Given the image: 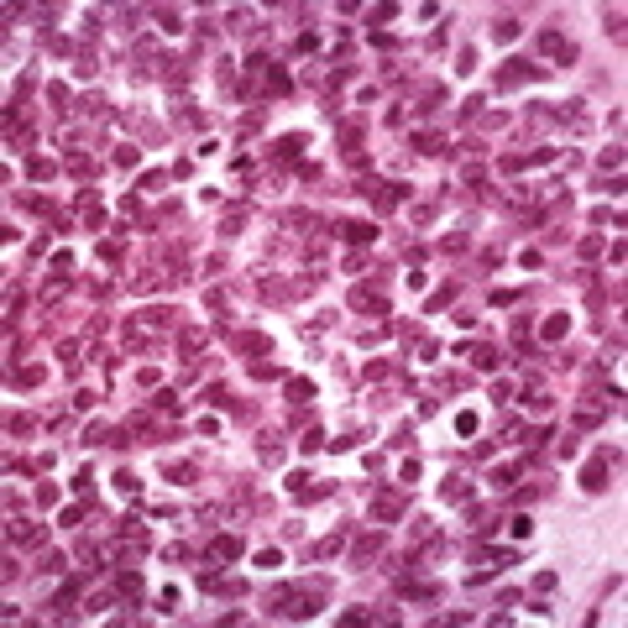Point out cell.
<instances>
[{
  "mask_svg": "<svg viewBox=\"0 0 628 628\" xmlns=\"http://www.w3.org/2000/svg\"><path fill=\"white\" fill-rule=\"evenodd\" d=\"M273 613H283V618H314V613H320V592H309V586H278V592H273Z\"/></svg>",
  "mask_w": 628,
  "mask_h": 628,
  "instance_id": "6da1fadb",
  "label": "cell"
},
{
  "mask_svg": "<svg viewBox=\"0 0 628 628\" xmlns=\"http://www.w3.org/2000/svg\"><path fill=\"white\" fill-rule=\"evenodd\" d=\"M236 555H241L236 534H215V539H210V560H236Z\"/></svg>",
  "mask_w": 628,
  "mask_h": 628,
  "instance_id": "7a4b0ae2",
  "label": "cell"
},
{
  "mask_svg": "<svg viewBox=\"0 0 628 628\" xmlns=\"http://www.w3.org/2000/svg\"><path fill=\"white\" fill-rule=\"evenodd\" d=\"M539 48H545L550 58H566V63L576 58V48H571V42H566V37H560V32H545V37H539Z\"/></svg>",
  "mask_w": 628,
  "mask_h": 628,
  "instance_id": "3957f363",
  "label": "cell"
},
{
  "mask_svg": "<svg viewBox=\"0 0 628 628\" xmlns=\"http://www.w3.org/2000/svg\"><path fill=\"white\" fill-rule=\"evenodd\" d=\"M341 236H346V241H356V246H367V241L377 236V226H367V220H346Z\"/></svg>",
  "mask_w": 628,
  "mask_h": 628,
  "instance_id": "277c9868",
  "label": "cell"
},
{
  "mask_svg": "<svg viewBox=\"0 0 628 628\" xmlns=\"http://www.w3.org/2000/svg\"><path fill=\"white\" fill-rule=\"evenodd\" d=\"M581 487H586V492H602V487H607V461L586 466V472H581Z\"/></svg>",
  "mask_w": 628,
  "mask_h": 628,
  "instance_id": "5b68a950",
  "label": "cell"
},
{
  "mask_svg": "<svg viewBox=\"0 0 628 628\" xmlns=\"http://www.w3.org/2000/svg\"><path fill=\"white\" fill-rule=\"evenodd\" d=\"M11 539H16V545H42V529H37V523H26V519H16V523H11Z\"/></svg>",
  "mask_w": 628,
  "mask_h": 628,
  "instance_id": "8992f818",
  "label": "cell"
},
{
  "mask_svg": "<svg viewBox=\"0 0 628 628\" xmlns=\"http://www.w3.org/2000/svg\"><path fill=\"white\" fill-rule=\"evenodd\" d=\"M372 513H377V519H403V498H393V492H382V498L372 503Z\"/></svg>",
  "mask_w": 628,
  "mask_h": 628,
  "instance_id": "52a82bcc",
  "label": "cell"
},
{
  "mask_svg": "<svg viewBox=\"0 0 628 628\" xmlns=\"http://www.w3.org/2000/svg\"><path fill=\"white\" fill-rule=\"evenodd\" d=\"M472 367L476 372H498V351H492V346H472Z\"/></svg>",
  "mask_w": 628,
  "mask_h": 628,
  "instance_id": "ba28073f",
  "label": "cell"
},
{
  "mask_svg": "<svg viewBox=\"0 0 628 628\" xmlns=\"http://www.w3.org/2000/svg\"><path fill=\"white\" fill-rule=\"evenodd\" d=\"M351 304H356V309H377V314L388 309V304H382V294H377V288H356V294H351Z\"/></svg>",
  "mask_w": 628,
  "mask_h": 628,
  "instance_id": "9c48e42d",
  "label": "cell"
},
{
  "mask_svg": "<svg viewBox=\"0 0 628 628\" xmlns=\"http://www.w3.org/2000/svg\"><path fill=\"white\" fill-rule=\"evenodd\" d=\"M566 330H571V320H566V314H550V320L539 325V335H545V341H560Z\"/></svg>",
  "mask_w": 628,
  "mask_h": 628,
  "instance_id": "30bf717a",
  "label": "cell"
},
{
  "mask_svg": "<svg viewBox=\"0 0 628 628\" xmlns=\"http://www.w3.org/2000/svg\"><path fill=\"white\" fill-rule=\"evenodd\" d=\"M377 550H382V534H367L361 545H351V560H372Z\"/></svg>",
  "mask_w": 628,
  "mask_h": 628,
  "instance_id": "8fae6325",
  "label": "cell"
},
{
  "mask_svg": "<svg viewBox=\"0 0 628 628\" xmlns=\"http://www.w3.org/2000/svg\"><path fill=\"white\" fill-rule=\"evenodd\" d=\"M440 492H445L451 503H461L466 492H472V487H466V476H445V487H440Z\"/></svg>",
  "mask_w": 628,
  "mask_h": 628,
  "instance_id": "7c38bea8",
  "label": "cell"
},
{
  "mask_svg": "<svg viewBox=\"0 0 628 628\" xmlns=\"http://www.w3.org/2000/svg\"><path fill=\"white\" fill-rule=\"evenodd\" d=\"M26 173H32V178H53V173H58V168H53L48 157H32V163H26Z\"/></svg>",
  "mask_w": 628,
  "mask_h": 628,
  "instance_id": "4fadbf2b",
  "label": "cell"
},
{
  "mask_svg": "<svg viewBox=\"0 0 628 628\" xmlns=\"http://www.w3.org/2000/svg\"><path fill=\"white\" fill-rule=\"evenodd\" d=\"M152 409H157V414H173V409H178V393H168V388H163V393L152 398Z\"/></svg>",
  "mask_w": 628,
  "mask_h": 628,
  "instance_id": "5bb4252c",
  "label": "cell"
},
{
  "mask_svg": "<svg viewBox=\"0 0 628 628\" xmlns=\"http://www.w3.org/2000/svg\"><path fill=\"white\" fill-rule=\"evenodd\" d=\"M513 472H519V466H498V472H492V487H498V492H508V487H513Z\"/></svg>",
  "mask_w": 628,
  "mask_h": 628,
  "instance_id": "9a60e30c",
  "label": "cell"
},
{
  "mask_svg": "<svg viewBox=\"0 0 628 628\" xmlns=\"http://www.w3.org/2000/svg\"><path fill=\"white\" fill-rule=\"evenodd\" d=\"M508 529H513V539H529L534 519H529V513H519V519H508Z\"/></svg>",
  "mask_w": 628,
  "mask_h": 628,
  "instance_id": "2e32d148",
  "label": "cell"
},
{
  "mask_svg": "<svg viewBox=\"0 0 628 628\" xmlns=\"http://www.w3.org/2000/svg\"><path fill=\"white\" fill-rule=\"evenodd\" d=\"M309 398V377H294L288 382V403H304Z\"/></svg>",
  "mask_w": 628,
  "mask_h": 628,
  "instance_id": "e0dca14e",
  "label": "cell"
},
{
  "mask_svg": "<svg viewBox=\"0 0 628 628\" xmlns=\"http://www.w3.org/2000/svg\"><path fill=\"white\" fill-rule=\"evenodd\" d=\"M298 147H304V136H283V142H278V157H298Z\"/></svg>",
  "mask_w": 628,
  "mask_h": 628,
  "instance_id": "ac0fdd59",
  "label": "cell"
},
{
  "mask_svg": "<svg viewBox=\"0 0 628 628\" xmlns=\"http://www.w3.org/2000/svg\"><path fill=\"white\" fill-rule=\"evenodd\" d=\"M157 21H163V32H183V21H178V11H157Z\"/></svg>",
  "mask_w": 628,
  "mask_h": 628,
  "instance_id": "d6986e66",
  "label": "cell"
}]
</instances>
